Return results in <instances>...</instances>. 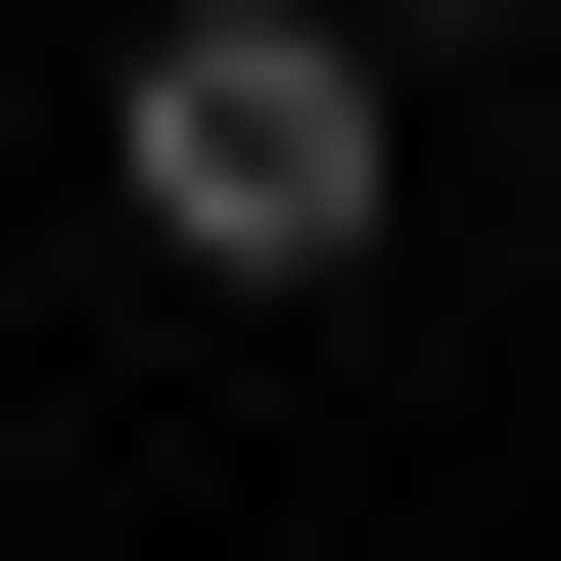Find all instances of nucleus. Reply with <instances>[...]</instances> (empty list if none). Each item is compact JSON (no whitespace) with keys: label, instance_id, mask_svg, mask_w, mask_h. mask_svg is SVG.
<instances>
[{"label":"nucleus","instance_id":"1","mask_svg":"<svg viewBox=\"0 0 561 561\" xmlns=\"http://www.w3.org/2000/svg\"><path fill=\"white\" fill-rule=\"evenodd\" d=\"M94 187H140V280H375V0H140Z\"/></svg>","mask_w":561,"mask_h":561},{"label":"nucleus","instance_id":"2","mask_svg":"<svg viewBox=\"0 0 561 561\" xmlns=\"http://www.w3.org/2000/svg\"><path fill=\"white\" fill-rule=\"evenodd\" d=\"M375 47H421V0H375Z\"/></svg>","mask_w":561,"mask_h":561}]
</instances>
